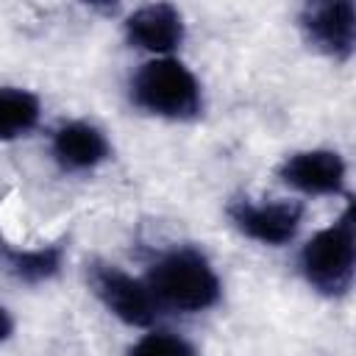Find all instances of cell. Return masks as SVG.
<instances>
[{
	"mask_svg": "<svg viewBox=\"0 0 356 356\" xmlns=\"http://www.w3.org/2000/svg\"><path fill=\"white\" fill-rule=\"evenodd\" d=\"M147 286L161 309L184 314L206 312L222 295V284L211 261L195 248H175L164 253L150 267Z\"/></svg>",
	"mask_w": 356,
	"mask_h": 356,
	"instance_id": "cell-1",
	"label": "cell"
},
{
	"mask_svg": "<svg viewBox=\"0 0 356 356\" xmlns=\"http://www.w3.org/2000/svg\"><path fill=\"white\" fill-rule=\"evenodd\" d=\"M300 273L306 284L325 295L342 298L353 286L356 273V209L353 203L325 228H320L300 250Z\"/></svg>",
	"mask_w": 356,
	"mask_h": 356,
	"instance_id": "cell-2",
	"label": "cell"
},
{
	"mask_svg": "<svg viewBox=\"0 0 356 356\" xmlns=\"http://www.w3.org/2000/svg\"><path fill=\"white\" fill-rule=\"evenodd\" d=\"M131 100L145 114L167 120H192L203 111L200 81L172 56L150 58L136 70L131 78Z\"/></svg>",
	"mask_w": 356,
	"mask_h": 356,
	"instance_id": "cell-3",
	"label": "cell"
},
{
	"mask_svg": "<svg viewBox=\"0 0 356 356\" xmlns=\"http://www.w3.org/2000/svg\"><path fill=\"white\" fill-rule=\"evenodd\" d=\"M89 284L97 300L125 325L147 328L159 320L161 306L156 303L147 281H139L117 264H92Z\"/></svg>",
	"mask_w": 356,
	"mask_h": 356,
	"instance_id": "cell-4",
	"label": "cell"
},
{
	"mask_svg": "<svg viewBox=\"0 0 356 356\" xmlns=\"http://www.w3.org/2000/svg\"><path fill=\"white\" fill-rule=\"evenodd\" d=\"M306 42L334 61H348L356 47V6L350 0L306 3L298 14Z\"/></svg>",
	"mask_w": 356,
	"mask_h": 356,
	"instance_id": "cell-5",
	"label": "cell"
},
{
	"mask_svg": "<svg viewBox=\"0 0 356 356\" xmlns=\"http://www.w3.org/2000/svg\"><path fill=\"white\" fill-rule=\"evenodd\" d=\"M228 217L239 234L253 242L278 248L295 239L303 222V206L298 200H270L253 203L250 197H236L228 206Z\"/></svg>",
	"mask_w": 356,
	"mask_h": 356,
	"instance_id": "cell-6",
	"label": "cell"
},
{
	"mask_svg": "<svg viewBox=\"0 0 356 356\" xmlns=\"http://www.w3.org/2000/svg\"><path fill=\"white\" fill-rule=\"evenodd\" d=\"M278 178L303 195H339L348 181V164L337 150H295L278 164Z\"/></svg>",
	"mask_w": 356,
	"mask_h": 356,
	"instance_id": "cell-7",
	"label": "cell"
},
{
	"mask_svg": "<svg viewBox=\"0 0 356 356\" xmlns=\"http://www.w3.org/2000/svg\"><path fill=\"white\" fill-rule=\"evenodd\" d=\"M184 17L170 3H150L139 6L125 19V39L128 44L159 56H170L184 42Z\"/></svg>",
	"mask_w": 356,
	"mask_h": 356,
	"instance_id": "cell-8",
	"label": "cell"
},
{
	"mask_svg": "<svg viewBox=\"0 0 356 356\" xmlns=\"http://www.w3.org/2000/svg\"><path fill=\"white\" fill-rule=\"evenodd\" d=\"M50 153L61 170L86 172L111 156V145L97 125L83 122V120H72V122H64L53 134Z\"/></svg>",
	"mask_w": 356,
	"mask_h": 356,
	"instance_id": "cell-9",
	"label": "cell"
},
{
	"mask_svg": "<svg viewBox=\"0 0 356 356\" xmlns=\"http://www.w3.org/2000/svg\"><path fill=\"white\" fill-rule=\"evenodd\" d=\"M0 264L3 270L22 284H42L61 273L64 264V242L39 245V248H17L0 236Z\"/></svg>",
	"mask_w": 356,
	"mask_h": 356,
	"instance_id": "cell-10",
	"label": "cell"
},
{
	"mask_svg": "<svg viewBox=\"0 0 356 356\" xmlns=\"http://www.w3.org/2000/svg\"><path fill=\"white\" fill-rule=\"evenodd\" d=\"M42 103L22 86H0V142H14L31 134L39 122Z\"/></svg>",
	"mask_w": 356,
	"mask_h": 356,
	"instance_id": "cell-11",
	"label": "cell"
},
{
	"mask_svg": "<svg viewBox=\"0 0 356 356\" xmlns=\"http://www.w3.org/2000/svg\"><path fill=\"white\" fill-rule=\"evenodd\" d=\"M128 356H197V350L172 331H150L131 345Z\"/></svg>",
	"mask_w": 356,
	"mask_h": 356,
	"instance_id": "cell-12",
	"label": "cell"
},
{
	"mask_svg": "<svg viewBox=\"0 0 356 356\" xmlns=\"http://www.w3.org/2000/svg\"><path fill=\"white\" fill-rule=\"evenodd\" d=\"M11 334H14V320H11L8 309H6V306H0V342H6Z\"/></svg>",
	"mask_w": 356,
	"mask_h": 356,
	"instance_id": "cell-13",
	"label": "cell"
}]
</instances>
